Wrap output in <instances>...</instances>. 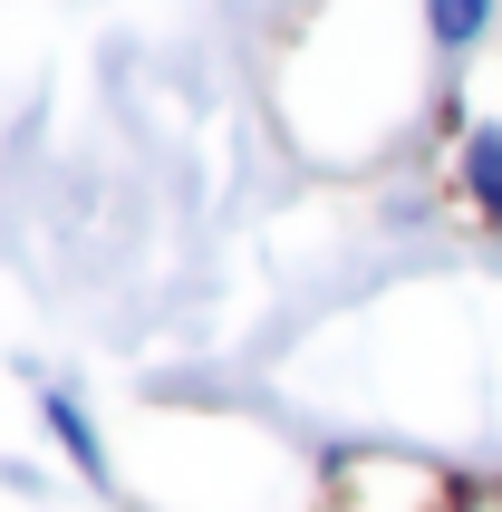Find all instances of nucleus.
I'll use <instances>...</instances> for the list:
<instances>
[{
    "mask_svg": "<svg viewBox=\"0 0 502 512\" xmlns=\"http://www.w3.org/2000/svg\"><path fill=\"white\" fill-rule=\"evenodd\" d=\"M454 174H464V194L483 203V223H502V126H464Z\"/></svg>",
    "mask_w": 502,
    "mask_h": 512,
    "instance_id": "nucleus-1",
    "label": "nucleus"
},
{
    "mask_svg": "<svg viewBox=\"0 0 502 512\" xmlns=\"http://www.w3.org/2000/svg\"><path fill=\"white\" fill-rule=\"evenodd\" d=\"M39 406H49V435L78 455V474H107V445H97V426H87V406L78 397H39Z\"/></svg>",
    "mask_w": 502,
    "mask_h": 512,
    "instance_id": "nucleus-2",
    "label": "nucleus"
},
{
    "mask_svg": "<svg viewBox=\"0 0 502 512\" xmlns=\"http://www.w3.org/2000/svg\"><path fill=\"white\" fill-rule=\"evenodd\" d=\"M425 29H435V49H474L493 29V0H425Z\"/></svg>",
    "mask_w": 502,
    "mask_h": 512,
    "instance_id": "nucleus-3",
    "label": "nucleus"
}]
</instances>
